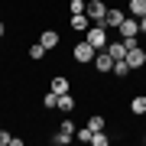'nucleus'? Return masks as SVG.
<instances>
[{
  "mask_svg": "<svg viewBox=\"0 0 146 146\" xmlns=\"http://www.w3.org/2000/svg\"><path fill=\"white\" fill-rule=\"evenodd\" d=\"M127 20V10H117V7H107V16H104V26L107 29H120V23Z\"/></svg>",
  "mask_w": 146,
  "mask_h": 146,
  "instance_id": "20e7f679",
  "label": "nucleus"
},
{
  "mask_svg": "<svg viewBox=\"0 0 146 146\" xmlns=\"http://www.w3.org/2000/svg\"><path fill=\"white\" fill-rule=\"evenodd\" d=\"M110 143V136L104 133V130H94V136H91V146H107Z\"/></svg>",
  "mask_w": 146,
  "mask_h": 146,
  "instance_id": "6ab92c4d",
  "label": "nucleus"
},
{
  "mask_svg": "<svg viewBox=\"0 0 146 146\" xmlns=\"http://www.w3.org/2000/svg\"><path fill=\"white\" fill-rule=\"evenodd\" d=\"M94 68H98V72H114V58H110L107 49H98V52H94Z\"/></svg>",
  "mask_w": 146,
  "mask_h": 146,
  "instance_id": "39448f33",
  "label": "nucleus"
},
{
  "mask_svg": "<svg viewBox=\"0 0 146 146\" xmlns=\"http://www.w3.org/2000/svg\"><path fill=\"white\" fill-rule=\"evenodd\" d=\"M42 104H46V107H55V104H58V94H55L52 88H49L46 94H42Z\"/></svg>",
  "mask_w": 146,
  "mask_h": 146,
  "instance_id": "412c9836",
  "label": "nucleus"
},
{
  "mask_svg": "<svg viewBox=\"0 0 146 146\" xmlns=\"http://www.w3.org/2000/svg\"><path fill=\"white\" fill-rule=\"evenodd\" d=\"M84 13H88L91 23H104V16H107V3H104V0H91V3L84 7Z\"/></svg>",
  "mask_w": 146,
  "mask_h": 146,
  "instance_id": "7ed1b4c3",
  "label": "nucleus"
},
{
  "mask_svg": "<svg viewBox=\"0 0 146 146\" xmlns=\"http://www.w3.org/2000/svg\"><path fill=\"white\" fill-rule=\"evenodd\" d=\"M13 140H16L13 133H7V130H0V146H13Z\"/></svg>",
  "mask_w": 146,
  "mask_h": 146,
  "instance_id": "5701e85b",
  "label": "nucleus"
},
{
  "mask_svg": "<svg viewBox=\"0 0 146 146\" xmlns=\"http://www.w3.org/2000/svg\"><path fill=\"white\" fill-rule=\"evenodd\" d=\"M130 72H133V68H130L127 58H117V62H114V75H117V78H127Z\"/></svg>",
  "mask_w": 146,
  "mask_h": 146,
  "instance_id": "ddd939ff",
  "label": "nucleus"
},
{
  "mask_svg": "<svg viewBox=\"0 0 146 146\" xmlns=\"http://www.w3.org/2000/svg\"><path fill=\"white\" fill-rule=\"evenodd\" d=\"M91 136H94V130H91L88 123H84L81 130H75V140H81V143H91Z\"/></svg>",
  "mask_w": 146,
  "mask_h": 146,
  "instance_id": "a211bd4d",
  "label": "nucleus"
},
{
  "mask_svg": "<svg viewBox=\"0 0 146 146\" xmlns=\"http://www.w3.org/2000/svg\"><path fill=\"white\" fill-rule=\"evenodd\" d=\"M84 7H88V3H84V0H68V13H84Z\"/></svg>",
  "mask_w": 146,
  "mask_h": 146,
  "instance_id": "4be33fe9",
  "label": "nucleus"
},
{
  "mask_svg": "<svg viewBox=\"0 0 146 146\" xmlns=\"http://www.w3.org/2000/svg\"><path fill=\"white\" fill-rule=\"evenodd\" d=\"M3 33H7V26H3V23H0V39H3Z\"/></svg>",
  "mask_w": 146,
  "mask_h": 146,
  "instance_id": "a878e982",
  "label": "nucleus"
},
{
  "mask_svg": "<svg viewBox=\"0 0 146 146\" xmlns=\"http://www.w3.org/2000/svg\"><path fill=\"white\" fill-rule=\"evenodd\" d=\"M120 36H140V20L127 13V20L120 23Z\"/></svg>",
  "mask_w": 146,
  "mask_h": 146,
  "instance_id": "6e6552de",
  "label": "nucleus"
},
{
  "mask_svg": "<svg viewBox=\"0 0 146 146\" xmlns=\"http://www.w3.org/2000/svg\"><path fill=\"white\" fill-rule=\"evenodd\" d=\"M55 107H58V110H72V107H75V98H72L68 91H65V94H58V104H55Z\"/></svg>",
  "mask_w": 146,
  "mask_h": 146,
  "instance_id": "2eb2a0df",
  "label": "nucleus"
},
{
  "mask_svg": "<svg viewBox=\"0 0 146 146\" xmlns=\"http://www.w3.org/2000/svg\"><path fill=\"white\" fill-rule=\"evenodd\" d=\"M107 52H110V58H114V62H117V58H127V46H123V39H107Z\"/></svg>",
  "mask_w": 146,
  "mask_h": 146,
  "instance_id": "423d86ee",
  "label": "nucleus"
},
{
  "mask_svg": "<svg viewBox=\"0 0 146 146\" xmlns=\"http://www.w3.org/2000/svg\"><path fill=\"white\" fill-rule=\"evenodd\" d=\"M58 130H65V133L75 136V123H72V120H62V127H58Z\"/></svg>",
  "mask_w": 146,
  "mask_h": 146,
  "instance_id": "b1692460",
  "label": "nucleus"
},
{
  "mask_svg": "<svg viewBox=\"0 0 146 146\" xmlns=\"http://www.w3.org/2000/svg\"><path fill=\"white\" fill-rule=\"evenodd\" d=\"M84 39H88L94 49H104V46H107V39H110V36H107V26H104V23H91L88 33H84Z\"/></svg>",
  "mask_w": 146,
  "mask_h": 146,
  "instance_id": "f257e3e1",
  "label": "nucleus"
},
{
  "mask_svg": "<svg viewBox=\"0 0 146 146\" xmlns=\"http://www.w3.org/2000/svg\"><path fill=\"white\" fill-rule=\"evenodd\" d=\"M130 114H136V117L146 114V94H136V98L130 101Z\"/></svg>",
  "mask_w": 146,
  "mask_h": 146,
  "instance_id": "9b49d317",
  "label": "nucleus"
},
{
  "mask_svg": "<svg viewBox=\"0 0 146 146\" xmlns=\"http://www.w3.org/2000/svg\"><path fill=\"white\" fill-rule=\"evenodd\" d=\"M88 127H91V130H104L107 123H104V117H101V114H91V117H88Z\"/></svg>",
  "mask_w": 146,
  "mask_h": 146,
  "instance_id": "aec40b11",
  "label": "nucleus"
},
{
  "mask_svg": "<svg viewBox=\"0 0 146 146\" xmlns=\"http://www.w3.org/2000/svg\"><path fill=\"white\" fill-rule=\"evenodd\" d=\"M127 62H130V68H133V72H136V68H143V65H146V52H143V46L130 49V52H127Z\"/></svg>",
  "mask_w": 146,
  "mask_h": 146,
  "instance_id": "0eeeda50",
  "label": "nucleus"
},
{
  "mask_svg": "<svg viewBox=\"0 0 146 146\" xmlns=\"http://www.w3.org/2000/svg\"><path fill=\"white\" fill-rule=\"evenodd\" d=\"M88 26H91L88 13H75V16H72V29H78V33H88Z\"/></svg>",
  "mask_w": 146,
  "mask_h": 146,
  "instance_id": "1a4fd4ad",
  "label": "nucleus"
},
{
  "mask_svg": "<svg viewBox=\"0 0 146 146\" xmlns=\"http://www.w3.org/2000/svg\"><path fill=\"white\" fill-rule=\"evenodd\" d=\"M46 52H49V49L42 46V42H33V46H29V58H36V62H39V58L46 55Z\"/></svg>",
  "mask_w": 146,
  "mask_h": 146,
  "instance_id": "f3484780",
  "label": "nucleus"
},
{
  "mask_svg": "<svg viewBox=\"0 0 146 146\" xmlns=\"http://www.w3.org/2000/svg\"><path fill=\"white\" fill-rule=\"evenodd\" d=\"M140 33H146V16H140Z\"/></svg>",
  "mask_w": 146,
  "mask_h": 146,
  "instance_id": "393cba45",
  "label": "nucleus"
},
{
  "mask_svg": "<svg viewBox=\"0 0 146 146\" xmlns=\"http://www.w3.org/2000/svg\"><path fill=\"white\" fill-rule=\"evenodd\" d=\"M127 13L136 16V20H140V16H146V0H130V3H127Z\"/></svg>",
  "mask_w": 146,
  "mask_h": 146,
  "instance_id": "9d476101",
  "label": "nucleus"
},
{
  "mask_svg": "<svg viewBox=\"0 0 146 146\" xmlns=\"http://www.w3.org/2000/svg\"><path fill=\"white\" fill-rule=\"evenodd\" d=\"M72 140H75L72 133H65V130H58V133L52 136V146H68V143H72Z\"/></svg>",
  "mask_w": 146,
  "mask_h": 146,
  "instance_id": "dca6fc26",
  "label": "nucleus"
},
{
  "mask_svg": "<svg viewBox=\"0 0 146 146\" xmlns=\"http://www.w3.org/2000/svg\"><path fill=\"white\" fill-rule=\"evenodd\" d=\"M94 52H98V49H94L88 39H81V42H75L72 58H75V62H81V65H88V62H94Z\"/></svg>",
  "mask_w": 146,
  "mask_h": 146,
  "instance_id": "f03ea898",
  "label": "nucleus"
},
{
  "mask_svg": "<svg viewBox=\"0 0 146 146\" xmlns=\"http://www.w3.org/2000/svg\"><path fill=\"white\" fill-rule=\"evenodd\" d=\"M39 42H42L46 49H55V46H58V33H55V29H46V33L39 36Z\"/></svg>",
  "mask_w": 146,
  "mask_h": 146,
  "instance_id": "f8f14e48",
  "label": "nucleus"
},
{
  "mask_svg": "<svg viewBox=\"0 0 146 146\" xmlns=\"http://www.w3.org/2000/svg\"><path fill=\"white\" fill-rule=\"evenodd\" d=\"M49 88H52L55 94H65V91H68V78H62V75H55V78H52V84H49Z\"/></svg>",
  "mask_w": 146,
  "mask_h": 146,
  "instance_id": "4468645a",
  "label": "nucleus"
}]
</instances>
